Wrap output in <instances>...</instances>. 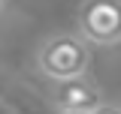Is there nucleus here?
I'll use <instances>...</instances> for the list:
<instances>
[{
    "label": "nucleus",
    "mask_w": 121,
    "mask_h": 114,
    "mask_svg": "<svg viewBox=\"0 0 121 114\" xmlns=\"http://www.w3.org/2000/svg\"><path fill=\"white\" fill-rule=\"evenodd\" d=\"M36 69L52 81H73L88 75L91 69V48L76 33H58L48 36L36 51Z\"/></svg>",
    "instance_id": "nucleus-1"
},
{
    "label": "nucleus",
    "mask_w": 121,
    "mask_h": 114,
    "mask_svg": "<svg viewBox=\"0 0 121 114\" xmlns=\"http://www.w3.org/2000/svg\"><path fill=\"white\" fill-rule=\"evenodd\" d=\"M79 39L85 45L121 42V0H91L79 9Z\"/></svg>",
    "instance_id": "nucleus-2"
},
{
    "label": "nucleus",
    "mask_w": 121,
    "mask_h": 114,
    "mask_svg": "<svg viewBox=\"0 0 121 114\" xmlns=\"http://www.w3.org/2000/svg\"><path fill=\"white\" fill-rule=\"evenodd\" d=\"M52 102L64 114H94L106 99H103L100 84L88 75H82V78H73V81H60L52 90Z\"/></svg>",
    "instance_id": "nucleus-3"
},
{
    "label": "nucleus",
    "mask_w": 121,
    "mask_h": 114,
    "mask_svg": "<svg viewBox=\"0 0 121 114\" xmlns=\"http://www.w3.org/2000/svg\"><path fill=\"white\" fill-rule=\"evenodd\" d=\"M94 114H121V105H118V102H103Z\"/></svg>",
    "instance_id": "nucleus-4"
},
{
    "label": "nucleus",
    "mask_w": 121,
    "mask_h": 114,
    "mask_svg": "<svg viewBox=\"0 0 121 114\" xmlns=\"http://www.w3.org/2000/svg\"><path fill=\"white\" fill-rule=\"evenodd\" d=\"M3 9H6V3H3V0H0V12H3Z\"/></svg>",
    "instance_id": "nucleus-5"
},
{
    "label": "nucleus",
    "mask_w": 121,
    "mask_h": 114,
    "mask_svg": "<svg viewBox=\"0 0 121 114\" xmlns=\"http://www.w3.org/2000/svg\"><path fill=\"white\" fill-rule=\"evenodd\" d=\"M58 114H64V111H58Z\"/></svg>",
    "instance_id": "nucleus-6"
}]
</instances>
